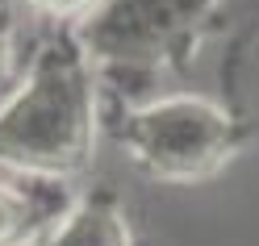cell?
I'll return each instance as SVG.
<instances>
[{
	"mask_svg": "<svg viewBox=\"0 0 259 246\" xmlns=\"http://www.w3.org/2000/svg\"><path fill=\"white\" fill-rule=\"evenodd\" d=\"M9 63H13V9L9 0H0V79L9 75Z\"/></svg>",
	"mask_w": 259,
	"mask_h": 246,
	"instance_id": "52a82bcc",
	"label": "cell"
},
{
	"mask_svg": "<svg viewBox=\"0 0 259 246\" xmlns=\"http://www.w3.org/2000/svg\"><path fill=\"white\" fill-rule=\"evenodd\" d=\"M21 5L42 21H55L59 29H75L79 21H88L105 0H21Z\"/></svg>",
	"mask_w": 259,
	"mask_h": 246,
	"instance_id": "8992f818",
	"label": "cell"
},
{
	"mask_svg": "<svg viewBox=\"0 0 259 246\" xmlns=\"http://www.w3.org/2000/svg\"><path fill=\"white\" fill-rule=\"evenodd\" d=\"M96 67L75 29H59L0 101V171L75 179L96 155Z\"/></svg>",
	"mask_w": 259,
	"mask_h": 246,
	"instance_id": "6da1fadb",
	"label": "cell"
},
{
	"mask_svg": "<svg viewBox=\"0 0 259 246\" xmlns=\"http://www.w3.org/2000/svg\"><path fill=\"white\" fill-rule=\"evenodd\" d=\"M226 0H105L75 25L92 67L121 79H151L197 59Z\"/></svg>",
	"mask_w": 259,
	"mask_h": 246,
	"instance_id": "3957f363",
	"label": "cell"
},
{
	"mask_svg": "<svg viewBox=\"0 0 259 246\" xmlns=\"http://www.w3.org/2000/svg\"><path fill=\"white\" fill-rule=\"evenodd\" d=\"M71 205L67 179L0 171V246H34Z\"/></svg>",
	"mask_w": 259,
	"mask_h": 246,
	"instance_id": "277c9868",
	"label": "cell"
},
{
	"mask_svg": "<svg viewBox=\"0 0 259 246\" xmlns=\"http://www.w3.org/2000/svg\"><path fill=\"white\" fill-rule=\"evenodd\" d=\"M34 246H134V229L121 201L109 188L79 192L75 205Z\"/></svg>",
	"mask_w": 259,
	"mask_h": 246,
	"instance_id": "5b68a950",
	"label": "cell"
},
{
	"mask_svg": "<svg viewBox=\"0 0 259 246\" xmlns=\"http://www.w3.org/2000/svg\"><path fill=\"white\" fill-rule=\"evenodd\" d=\"M117 142L151 179L205 184L251 146L255 125L209 96L176 92L130 105L117 117Z\"/></svg>",
	"mask_w": 259,
	"mask_h": 246,
	"instance_id": "7a4b0ae2",
	"label": "cell"
}]
</instances>
